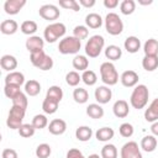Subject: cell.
<instances>
[{"mask_svg":"<svg viewBox=\"0 0 158 158\" xmlns=\"http://www.w3.org/2000/svg\"><path fill=\"white\" fill-rule=\"evenodd\" d=\"M59 6L67 10H73V11L80 10V5L77 0H59Z\"/></svg>","mask_w":158,"mask_h":158,"instance_id":"46","label":"cell"},{"mask_svg":"<svg viewBox=\"0 0 158 158\" xmlns=\"http://www.w3.org/2000/svg\"><path fill=\"white\" fill-rule=\"evenodd\" d=\"M136 10V2L133 0H123L121 4H120V11L122 15H131L133 14Z\"/></svg>","mask_w":158,"mask_h":158,"instance_id":"38","label":"cell"},{"mask_svg":"<svg viewBox=\"0 0 158 158\" xmlns=\"http://www.w3.org/2000/svg\"><path fill=\"white\" fill-rule=\"evenodd\" d=\"M93 137V130L89 126H79L75 130V138L80 142H88Z\"/></svg>","mask_w":158,"mask_h":158,"instance_id":"26","label":"cell"},{"mask_svg":"<svg viewBox=\"0 0 158 158\" xmlns=\"http://www.w3.org/2000/svg\"><path fill=\"white\" fill-rule=\"evenodd\" d=\"M26 49L30 52V53H33V52H37V51H42L43 47H44V40L40 36H31L26 40Z\"/></svg>","mask_w":158,"mask_h":158,"instance_id":"13","label":"cell"},{"mask_svg":"<svg viewBox=\"0 0 158 158\" xmlns=\"http://www.w3.org/2000/svg\"><path fill=\"white\" fill-rule=\"evenodd\" d=\"M67 158H85V157L81 153V151H79L78 148H70L67 152Z\"/></svg>","mask_w":158,"mask_h":158,"instance_id":"49","label":"cell"},{"mask_svg":"<svg viewBox=\"0 0 158 158\" xmlns=\"http://www.w3.org/2000/svg\"><path fill=\"white\" fill-rule=\"evenodd\" d=\"M105 46V40L101 35L91 36L85 43V54L89 58H96L100 56Z\"/></svg>","mask_w":158,"mask_h":158,"instance_id":"4","label":"cell"},{"mask_svg":"<svg viewBox=\"0 0 158 158\" xmlns=\"http://www.w3.org/2000/svg\"><path fill=\"white\" fill-rule=\"evenodd\" d=\"M1 157L2 158H19L17 152L15 149H12V148H5V149H2Z\"/></svg>","mask_w":158,"mask_h":158,"instance_id":"50","label":"cell"},{"mask_svg":"<svg viewBox=\"0 0 158 158\" xmlns=\"http://www.w3.org/2000/svg\"><path fill=\"white\" fill-rule=\"evenodd\" d=\"M58 105H59V102L46 98V99L43 100V102H42V110H43L44 114L52 115V114H54V112L58 110Z\"/></svg>","mask_w":158,"mask_h":158,"instance_id":"34","label":"cell"},{"mask_svg":"<svg viewBox=\"0 0 158 158\" xmlns=\"http://www.w3.org/2000/svg\"><path fill=\"white\" fill-rule=\"evenodd\" d=\"M19 30V23L15 20H4L0 23V31L2 35H14Z\"/></svg>","mask_w":158,"mask_h":158,"instance_id":"22","label":"cell"},{"mask_svg":"<svg viewBox=\"0 0 158 158\" xmlns=\"http://www.w3.org/2000/svg\"><path fill=\"white\" fill-rule=\"evenodd\" d=\"M104 6L106 9H115L116 6H118V1L117 0H104Z\"/></svg>","mask_w":158,"mask_h":158,"instance_id":"51","label":"cell"},{"mask_svg":"<svg viewBox=\"0 0 158 158\" xmlns=\"http://www.w3.org/2000/svg\"><path fill=\"white\" fill-rule=\"evenodd\" d=\"M94 96H95V100L98 101V104L100 105H104V104H107L111 98H112V91L109 86L106 85H100L95 89L94 91Z\"/></svg>","mask_w":158,"mask_h":158,"instance_id":"10","label":"cell"},{"mask_svg":"<svg viewBox=\"0 0 158 158\" xmlns=\"http://www.w3.org/2000/svg\"><path fill=\"white\" fill-rule=\"evenodd\" d=\"M142 67L147 72H153L158 68V56H144L142 59Z\"/></svg>","mask_w":158,"mask_h":158,"instance_id":"29","label":"cell"},{"mask_svg":"<svg viewBox=\"0 0 158 158\" xmlns=\"http://www.w3.org/2000/svg\"><path fill=\"white\" fill-rule=\"evenodd\" d=\"M144 56H158V41L156 38H149L143 44Z\"/></svg>","mask_w":158,"mask_h":158,"instance_id":"30","label":"cell"},{"mask_svg":"<svg viewBox=\"0 0 158 158\" xmlns=\"http://www.w3.org/2000/svg\"><path fill=\"white\" fill-rule=\"evenodd\" d=\"M53 59H52V57L51 56H48L47 54V57L43 59V62L40 64V67H38V69H41V70H49V69H52L53 68Z\"/></svg>","mask_w":158,"mask_h":158,"instance_id":"48","label":"cell"},{"mask_svg":"<svg viewBox=\"0 0 158 158\" xmlns=\"http://www.w3.org/2000/svg\"><path fill=\"white\" fill-rule=\"evenodd\" d=\"M152 2H153L152 0H146V1L144 0H138V4L139 5H151Z\"/></svg>","mask_w":158,"mask_h":158,"instance_id":"54","label":"cell"},{"mask_svg":"<svg viewBox=\"0 0 158 158\" xmlns=\"http://www.w3.org/2000/svg\"><path fill=\"white\" fill-rule=\"evenodd\" d=\"M73 36L75 37V38H78V40H85V38H88V36H89V28L86 27V26H84V25H78V26H75L74 27V30H73Z\"/></svg>","mask_w":158,"mask_h":158,"instance_id":"43","label":"cell"},{"mask_svg":"<svg viewBox=\"0 0 158 158\" xmlns=\"http://www.w3.org/2000/svg\"><path fill=\"white\" fill-rule=\"evenodd\" d=\"M105 57L109 59V62L118 60L122 57V49L116 44H110L105 48Z\"/></svg>","mask_w":158,"mask_h":158,"instance_id":"24","label":"cell"},{"mask_svg":"<svg viewBox=\"0 0 158 158\" xmlns=\"http://www.w3.org/2000/svg\"><path fill=\"white\" fill-rule=\"evenodd\" d=\"M123 47L128 53H137L141 49V41L136 36H128L123 42Z\"/></svg>","mask_w":158,"mask_h":158,"instance_id":"19","label":"cell"},{"mask_svg":"<svg viewBox=\"0 0 158 158\" xmlns=\"http://www.w3.org/2000/svg\"><path fill=\"white\" fill-rule=\"evenodd\" d=\"M37 28H38L37 23H36L35 21H32V20H26V21H23V22L20 25L21 32H22L23 35L30 36V37H31V36H35Z\"/></svg>","mask_w":158,"mask_h":158,"instance_id":"31","label":"cell"},{"mask_svg":"<svg viewBox=\"0 0 158 158\" xmlns=\"http://www.w3.org/2000/svg\"><path fill=\"white\" fill-rule=\"evenodd\" d=\"M12 105H15V106H20V107H22V109H27V105H28V99H27V95H26V93H20L19 95H16L12 100Z\"/></svg>","mask_w":158,"mask_h":158,"instance_id":"44","label":"cell"},{"mask_svg":"<svg viewBox=\"0 0 158 158\" xmlns=\"http://www.w3.org/2000/svg\"><path fill=\"white\" fill-rule=\"evenodd\" d=\"M105 30L111 36H118L123 31V22L115 12H109L105 16Z\"/></svg>","mask_w":158,"mask_h":158,"instance_id":"6","label":"cell"},{"mask_svg":"<svg viewBox=\"0 0 158 158\" xmlns=\"http://www.w3.org/2000/svg\"><path fill=\"white\" fill-rule=\"evenodd\" d=\"M148 98H149V91L148 88L144 84H137L131 94L130 98V104L133 109L141 110L143 109L147 102H148Z\"/></svg>","mask_w":158,"mask_h":158,"instance_id":"1","label":"cell"},{"mask_svg":"<svg viewBox=\"0 0 158 158\" xmlns=\"http://www.w3.org/2000/svg\"><path fill=\"white\" fill-rule=\"evenodd\" d=\"M144 120L147 122H156L158 121V98H156L149 106L144 111Z\"/></svg>","mask_w":158,"mask_h":158,"instance_id":"17","label":"cell"},{"mask_svg":"<svg viewBox=\"0 0 158 158\" xmlns=\"http://www.w3.org/2000/svg\"><path fill=\"white\" fill-rule=\"evenodd\" d=\"M138 79H139L138 74H137L135 70H132V69L125 70V72L121 74V77H120L121 84H122L123 86H126V88H135V86L138 84Z\"/></svg>","mask_w":158,"mask_h":158,"instance_id":"11","label":"cell"},{"mask_svg":"<svg viewBox=\"0 0 158 158\" xmlns=\"http://www.w3.org/2000/svg\"><path fill=\"white\" fill-rule=\"evenodd\" d=\"M26 5V0H6L4 2V10L7 15H16Z\"/></svg>","mask_w":158,"mask_h":158,"instance_id":"14","label":"cell"},{"mask_svg":"<svg viewBox=\"0 0 158 158\" xmlns=\"http://www.w3.org/2000/svg\"><path fill=\"white\" fill-rule=\"evenodd\" d=\"M118 132H120V135H121L122 137L130 138V137H132V135H133V132H135V128H133V126H132L130 122H123V123L120 125Z\"/></svg>","mask_w":158,"mask_h":158,"instance_id":"45","label":"cell"},{"mask_svg":"<svg viewBox=\"0 0 158 158\" xmlns=\"http://www.w3.org/2000/svg\"><path fill=\"white\" fill-rule=\"evenodd\" d=\"M81 47L80 40L74 36H65L58 43V51L62 54H77Z\"/></svg>","mask_w":158,"mask_h":158,"instance_id":"5","label":"cell"},{"mask_svg":"<svg viewBox=\"0 0 158 158\" xmlns=\"http://www.w3.org/2000/svg\"><path fill=\"white\" fill-rule=\"evenodd\" d=\"M21 93V86H16V85H5L4 86V94L6 98L9 99H14L16 95H19Z\"/></svg>","mask_w":158,"mask_h":158,"instance_id":"47","label":"cell"},{"mask_svg":"<svg viewBox=\"0 0 158 158\" xmlns=\"http://www.w3.org/2000/svg\"><path fill=\"white\" fill-rule=\"evenodd\" d=\"M73 99L78 104H85L89 99V93L84 88H80V86L75 88L74 91H73Z\"/></svg>","mask_w":158,"mask_h":158,"instance_id":"33","label":"cell"},{"mask_svg":"<svg viewBox=\"0 0 158 158\" xmlns=\"http://www.w3.org/2000/svg\"><path fill=\"white\" fill-rule=\"evenodd\" d=\"M36 132V128L33 127L32 123H23L20 128H19V135L23 138H30L35 135Z\"/></svg>","mask_w":158,"mask_h":158,"instance_id":"42","label":"cell"},{"mask_svg":"<svg viewBox=\"0 0 158 158\" xmlns=\"http://www.w3.org/2000/svg\"><path fill=\"white\" fill-rule=\"evenodd\" d=\"M0 65L4 70H6L9 73L14 72L17 68V59H16V57H14L11 54H4L0 58Z\"/></svg>","mask_w":158,"mask_h":158,"instance_id":"18","label":"cell"},{"mask_svg":"<svg viewBox=\"0 0 158 158\" xmlns=\"http://www.w3.org/2000/svg\"><path fill=\"white\" fill-rule=\"evenodd\" d=\"M73 68L79 70V72H85L89 67V59L86 58V56H83V54H77L74 58H73Z\"/></svg>","mask_w":158,"mask_h":158,"instance_id":"27","label":"cell"},{"mask_svg":"<svg viewBox=\"0 0 158 158\" xmlns=\"http://www.w3.org/2000/svg\"><path fill=\"white\" fill-rule=\"evenodd\" d=\"M38 15L47 21H54L60 16V11L59 9L53 5V4H44L40 7L38 10Z\"/></svg>","mask_w":158,"mask_h":158,"instance_id":"9","label":"cell"},{"mask_svg":"<svg viewBox=\"0 0 158 158\" xmlns=\"http://www.w3.org/2000/svg\"><path fill=\"white\" fill-rule=\"evenodd\" d=\"M67 32L65 25L62 22H52L49 25H47L44 27L43 31V38L48 42V43H54L57 40L64 37Z\"/></svg>","mask_w":158,"mask_h":158,"instance_id":"3","label":"cell"},{"mask_svg":"<svg viewBox=\"0 0 158 158\" xmlns=\"http://www.w3.org/2000/svg\"><path fill=\"white\" fill-rule=\"evenodd\" d=\"M104 109L100 104H89L88 107H86V115L91 118H95V120H99L104 116Z\"/></svg>","mask_w":158,"mask_h":158,"instance_id":"28","label":"cell"},{"mask_svg":"<svg viewBox=\"0 0 158 158\" xmlns=\"http://www.w3.org/2000/svg\"><path fill=\"white\" fill-rule=\"evenodd\" d=\"M46 98H48L51 100H54L57 102H60V100L63 99V90H62V88L58 86V85L49 86L47 93H46Z\"/></svg>","mask_w":158,"mask_h":158,"instance_id":"32","label":"cell"},{"mask_svg":"<svg viewBox=\"0 0 158 158\" xmlns=\"http://www.w3.org/2000/svg\"><path fill=\"white\" fill-rule=\"evenodd\" d=\"M121 158H143L141 148L138 147V143L135 141H128L126 142L120 151Z\"/></svg>","mask_w":158,"mask_h":158,"instance_id":"8","label":"cell"},{"mask_svg":"<svg viewBox=\"0 0 158 158\" xmlns=\"http://www.w3.org/2000/svg\"><path fill=\"white\" fill-rule=\"evenodd\" d=\"M25 81V75L21 72L14 70L10 72L6 77H5V85H16V86H21L23 85Z\"/></svg>","mask_w":158,"mask_h":158,"instance_id":"16","label":"cell"},{"mask_svg":"<svg viewBox=\"0 0 158 158\" xmlns=\"http://www.w3.org/2000/svg\"><path fill=\"white\" fill-rule=\"evenodd\" d=\"M25 93L30 96H37L41 93V84L35 79H30L25 83Z\"/></svg>","mask_w":158,"mask_h":158,"instance_id":"25","label":"cell"},{"mask_svg":"<svg viewBox=\"0 0 158 158\" xmlns=\"http://www.w3.org/2000/svg\"><path fill=\"white\" fill-rule=\"evenodd\" d=\"M86 158H101V156H99V154H95V153H93V154H90L89 157H86Z\"/></svg>","mask_w":158,"mask_h":158,"instance_id":"55","label":"cell"},{"mask_svg":"<svg viewBox=\"0 0 158 158\" xmlns=\"http://www.w3.org/2000/svg\"><path fill=\"white\" fill-rule=\"evenodd\" d=\"M25 114H26V110L20 107V106H15L12 105L10 111H9V116L6 118V125L11 130H19L23 123V118H25Z\"/></svg>","mask_w":158,"mask_h":158,"instance_id":"7","label":"cell"},{"mask_svg":"<svg viewBox=\"0 0 158 158\" xmlns=\"http://www.w3.org/2000/svg\"><path fill=\"white\" fill-rule=\"evenodd\" d=\"M78 2H79V5H80V6L86 7V9L93 7V6L95 5V0H79Z\"/></svg>","mask_w":158,"mask_h":158,"instance_id":"52","label":"cell"},{"mask_svg":"<svg viewBox=\"0 0 158 158\" xmlns=\"http://www.w3.org/2000/svg\"><path fill=\"white\" fill-rule=\"evenodd\" d=\"M80 81H81V75L77 70H70L65 74V83L69 86H78Z\"/></svg>","mask_w":158,"mask_h":158,"instance_id":"39","label":"cell"},{"mask_svg":"<svg viewBox=\"0 0 158 158\" xmlns=\"http://www.w3.org/2000/svg\"><path fill=\"white\" fill-rule=\"evenodd\" d=\"M31 123L33 125V127H35L36 130H42V128H44V127H48V118H47V116L43 115V114H37V115L33 116Z\"/></svg>","mask_w":158,"mask_h":158,"instance_id":"37","label":"cell"},{"mask_svg":"<svg viewBox=\"0 0 158 158\" xmlns=\"http://www.w3.org/2000/svg\"><path fill=\"white\" fill-rule=\"evenodd\" d=\"M47 57V54L44 53V51H37V52H33V53H30V60L32 63L33 67L38 68L40 64L43 62V59Z\"/></svg>","mask_w":158,"mask_h":158,"instance_id":"41","label":"cell"},{"mask_svg":"<svg viewBox=\"0 0 158 158\" xmlns=\"http://www.w3.org/2000/svg\"><path fill=\"white\" fill-rule=\"evenodd\" d=\"M157 144H158V141H157L156 136H153V135H147V136H144V137L141 139L139 147H141L144 152L151 153V152H153V151L157 148Z\"/></svg>","mask_w":158,"mask_h":158,"instance_id":"20","label":"cell"},{"mask_svg":"<svg viewBox=\"0 0 158 158\" xmlns=\"http://www.w3.org/2000/svg\"><path fill=\"white\" fill-rule=\"evenodd\" d=\"M151 132H152L153 136L158 137V121H156V122L152 123V126H151Z\"/></svg>","mask_w":158,"mask_h":158,"instance_id":"53","label":"cell"},{"mask_svg":"<svg viewBox=\"0 0 158 158\" xmlns=\"http://www.w3.org/2000/svg\"><path fill=\"white\" fill-rule=\"evenodd\" d=\"M85 25L88 28H100L102 26V17L96 12H90L85 16Z\"/></svg>","mask_w":158,"mask_h":158,"instance_id":"21","label":"cell"},{"mask_svg":"<svg viewBox=\"0 0 158 158\" xmlns=\"http://www.w3.org/2000/svg\"><path fill=\"white\" fill-rule=\"evenodd\" d=\"M100 77L102 83L106 86H112L115 84H117L118 81V73L116 70V67L114 65L112 62H104L101 63L100 68Z\"/></svg>","mask_w":158,"mask_h":158,"instance_id":"2","label":"cell"},{"mask_svg":"<svg viewBox=\"0 0 158 158\" xmlns=\"http://www.w3.org/2000/svg\"><path fill=\"white\" fill-rule=\"evenodd\" d=\"M112 112L117 118H125L130 114V106L126 100H116L112 106Z\"/></svg>","mask_w":158,"mask_h":158,"instance_id":"12","label":"cell"},{"mask_svg":"<svg viewBox=\"0 0 158 158\" xmlns=\"http://www.w3.org/2000/svg\"><path fill=\"white\" fill-rule=\"evenodd\" d=\"M117 148L112 143H106L101 148V158H117Z\"/></svg>","mask_w":158,"mask_h":158,"instance_id":"35","label":"cell"},{"mask_svg":"<svg viewBox=\"0 0 158 158\" xmlns=\"http://www.w3.org/2000/svg\"><path fill=\"white\" fill-rule=\"evenodd\" d=\"M114 136H115L114 128L107 127V126L101 127V128H99V130L95 132V137H96V139L100 141V142H109L110 139L114 138Z\"/></svg>","mask_w":158,"mask_h":158,"instance_id":"23","label":"cell"},{"mask_svg":"<svg viewBox=\"0 0 158 158\" xmlns=\"http://www.w3.org/2000/svg\"><path fill=\"white\" fill-rule=\"evenodd\" d=\"M65 130H67V123L62 118H54L48 123V131H49V133H52L54 136L63 135L65 132Z\"/></svg>","mask_w":158,"mask_h":158,"instance_id":"15","label":"cell"},{"mask_svg":"<svg viewBox=\"0 0 158 158\" xmlns=\"http://www.w3.org/2000/svg\"><path fill=\"white\" fill-rule=\"evenodd\" d=\"M52 153V148L48 143H41L36 148V157L37 158H49Z\"/></svg>","mask_w":158,"mask_h":158,"instance_id":"40","label":"cell"},{"mask_svg":"<svg viewBox=\"0 0 158 158\" xmlns=\"http://www.w3.org/2000/svg\"><path fill=\"white\" fill-rule=\"evenodd\" d=\"M81 81H83L85 85H88V86H93V85L96 84L98 77H96V74H95L94 70L86 69V70L83 72V74H81Z\"/></svg>","mask_w":158,"mask_h":158,"instance_id":"36","label":"cell"}]
</instances>
